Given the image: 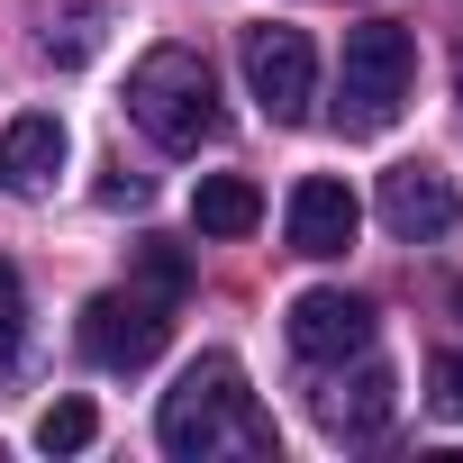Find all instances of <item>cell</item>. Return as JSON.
Listing matches in <instances>:
<instances>
[{"label": "cell", "instance_id": "6da1fadb", "mask_svg": "<svg viewBox=\"0 0 463 463\" xmlns=\"http://www.w3.org/2000/svg\"><path fill=\"white\" fill-rule=\"evenodd\" d=\"M155 436H164L173 463H209V454H282V436H273V418L255 409L237 354H200V364L164 391Z\"/></svg>", "mask_w": 463, "mask_h": 463}, {"label": "cell", "instance_id": "7a4b0ae2", "mask_svg": "<svg viewBox=\"0 0 463 463\" xmlns=\"http://www.w3.org/2000/svg\"><path fill=\"white\" fill-rule=\"evenodd\" d=\"M128 118L164 146V155H191L218 137V73L200 64V46H146L137 73H128Z\"/></svg>", "mask_w": 463, "mask_h": 463}, {"label": "cell", "instance_id": "3957f363", "mask_svg": "<svg viewBox=\"0 0 463 463\" xmlns=\"http://www.w3.org/2000/svg\"><path fill=\"white\" fill-rule=\"evenodd\" d=\"M409 82H418V46H409V28H400V19H364V28H345V64H336V128H345V137H382V128L400 118Z\"/></svg>", "mask_w": 463, "mask_h": 463}, {"label": "cell", "instance_id": "277c9868", "mask_svg": "<svg viewBox=\"0 0 463 463\" xmlns=\"http://www.w3.org/2000/svg\"><path fill=\"white\" fill-rule=\"evenodd\" d=\"M164 336H173V300H155V291H137V282L82 300V354H91L100 373H137V364H155Z\"/></svg>", "mask_w": 463, "mask_h": 463}, {"label": "cell", "instance_id": "5b68a950", "mask_svg": "<svg viewBox=\"0 0 463 463\" xmlns=\"http://www.w3.org/2000/svg\"><path fill=\"white\" fill-rule=\"evenodd\" d=\"M237 55H246V91L264 100V118H273V128H300L309 100H318V55H309V37L264 19V28H246Z\"/></svg>", "mask_w": 463, "mask_h": 463}, {"label": "cell", "instance_id": "8992f818", "mask_svg": "<svg viewBox=\"0 0 463 463\" xmlns=\"http://www.w3.org/2000/svg\"><path fill=\"white\" fill-rule=\"evenodd\" d=\"M454 218H463V200H454V173H445V164L409 155V164L382 173V227H391V237L427 246V237H445Z\"/></svg>", "mask_w": 463, "mask_h": 463}, {"label": "cell", "instance_id": "52a82bcc", "mask_svg": "<svg viewBox=\"0 0 463 463\" xmlns=\"http://www.w3.org/2000/svg\"><path fill=\"white\" fill-rule=\"evenodd\" d=\"M354 227H364V200H354L336 173H309V182L291 191V209H282V237H291V255H309V264L345 255Z\"/></svg>", "mask_w": 463, "mask_h": 463}, {"label": "cell", "instance_id": "ba28073f", "mask_svg": "<svg viewBox=\"0 0 463 463\" xmlns=\"http://www.w3.org/2000/svg\"><path fill=\"white\" fill-rule=\"evenodd\" d=\"M364 345H373V300H354V291H300L291 300V354L345 364Z\"/></svg>", "mask_w": 463, "mask_h": 463}, {"label": "cell", "instance_id": "9c48e42d", "mask_svg": "<svg viewBox=\"0 0 463 463\" xmlns=\"http://www.w3.org/2000/svg\"><path fill=\"white\" fill-rule=\"evenodd\" d=\"M55 173H64V118L55 109H28V118L0 128V191L10 200H37Z\"/></svg>", "mask_w": 463, "mask_h": 463}, {"label": "cell", "instance_id": "30bf717a", "mask_svg": "<svg viewBox=\"0 0 463 463\" xmlns=\"http://www.w3.org/2000/svg\"><path fill=\"white\" fill-rule=\"evenodd\" d=\"M391 409H400L391 364H354V382H327V391H318V427H327V436H345V445L382 436V427H391Z\"/></svg>", "mask_w": 463, "mask_h": 463}, {"label": "cell", "instance_id": "8fae6325", "mask_svg": "<svg viewBox=\"0 0 463 463\" xmlns=\"http://www.w3.org/2000/svg\"><path fill=\"white\" fill-rule=\"evenodd\" d=\"M191 218H200V237H246V227L264 218V191H255L246 173H209V182L191 191Z\"/></svg>", "mask_w": 463, "mask_h": 463}, {"label": "cell", "instance_id": "7c38bea8", "mask_svg": "<svg viewBox=\"0 0 463 463\" xmlns=\"http://www.w3.org/2000/svg\"><path fill=\"white\" fill-rule=\"evenodd\" d=\"M137 291H155V300H182V291H191V255H182L173 237H146V246H137Z\"/></svg>", "mask_w": 463, "mask_h": 463}, {"label": "cell", "instance_id": "4fadbf2b", "mask_svg": "<svg viewBox=\"0 0 463 463\" xmlns=\"http://www.w3.org/2000/svg\"><path fill=\"white\" fill-rule=\"evenodd\" d=\"M91 436H100V409H91V400H55V409L37 418V445H46V454H82Z\"/></svg>", "mask_w": 463, "mask_h": 463}, {"label": "cell", "instance_id": "5bb4252c", "mask_svg": "<svg viewBox=\"0 0 463 463\" xmlns=\"http://www.w3.org/2000/svg\"><path fill=\"white\" fill-rule=\"evenodd\" d=\"M91 46H100V0H82V10H73V19H64V37H55V28H46V55H55V64H82V55H91Z\"/></svg>", "mask_w": 463, "mask_h": 463}, {"label": "cell", "instance_id": "9a60e30c", "mask_svg": "<svg viewBox=\"0 0 463 463\" xmlns=\"http://www.w3.org/2000/svg\"><path fill=\"white\" fill-rule=\"evenodd\" d=\"M19 336H28V291L19 264H0V364H19Z\"/></svg>", "mask_w": 463, "mask_h": 463}, {"label": "cell", "instance_id": "2e32d148", "mask_svg": "<svg viewBox=\"0 0 463 463\" xmlns=\"http://www.w3.org/2000/svg\"><path fill=\"white\" fill-rule=\"evenodd\" d=\"M427 400H436L445 418H463V354H436V364H427Z\"/></svg>", "mask_w": 463, "mask_h": 463}, {"label": "cell", "instance_id": "e0dca14e", "mask_svg": "<svg viewBox=\"0 0 463 463\" xmlns=\"http://www.w3.org/2000/svg\"><path fill=\"white\" fill-rule=\"evenodd\" d=\"M454 318H463V282H454Z\"/></svg>", "mask_w": 463, "mask_h": 463}]
</instances>
